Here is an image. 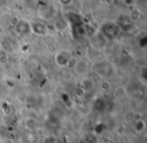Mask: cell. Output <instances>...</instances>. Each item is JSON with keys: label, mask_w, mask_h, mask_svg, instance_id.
Segmentation results:
<instances>
[{"label": "cell", "mask_w": 147, "mask_h": 143, "mask_svg": "<svg viewBox=\"0 0 147 143\" xmlns=\"http://www.w3.org/2000/svg\"><path fill=\"white\" fill-rule=\"evenodd\" d=\"M71 57V53L67 51H61L55 55V63L59 67H65Z\"/></svg>", "instance_id": "1"}, {"label": "cell", "mask_w": 147, "mask_h": 143, "mask_svg": "<svg viewBox=\"0 0 147 143\" xmlns=\"http://www.w3.org/2000/svg\"><path fill=\"white\" fill-rule=\"evenodd\" d=\"M0 63H8V57H7V55H3L0 57Z\"/></svg>", "instance_id": "7"}, {"label": "cell", "mask_w": 147, "mask_h": 143, "mask_svg": "<svg viewBox=\"0 0 147 143\" xmlns=\"http://www.w3.org/2000/svg\"><path fill=\"white\" fill-rule=\"evenodd\" d=\"M102 87H105V88H103L104 90H109V89H110V83L107 82V81H105V82L103 83V86Z\"/></svg>", "instance_id": "8"}, {"label": "cell", "mask_w": 147, "mask_h": 143, "mask_svg": "<svg viewBox=\"0 0 147 143\" xmlns=\"http://www.w3.org/2000/svg\"><path fill=\"white\" fill-rule=\"evenodd\" d=\"M30 30L32 32L36 33V34H45V31H47V28L45 26L42 24V23H34V24H31L30 25Z\"/></svg>", "instance_id": "2"}, {"label": "cell", "mask_w": 147, "mask_h": 143, "mask_svg": "<svg viewBox=\"0 0 147 143\" xmlns=\"http://www.w3.org/2000/svg\"><path fill=\"white\" fill-rule=\"evenodd\" d=\"M140 17V13H139L138 10H133L131 11L130 13V20H133V21H136L139 19Z\"/></svg>", "instance_id": "4"}, {"label": "cell", "mask_w": 147, "mask_h": 143, "mask_svg": "<svg viewBox=\"0 0 147 143\" xmlns=\"http://www.w3.org/2000/svg\"><path fill=\"white\" fill-rule=\"evenodd\" d=\"M1 109H2L3 113H4L5 115H10L11 112H12V107L8 104L3 105V107H1Z\"/></svg>", "instance_id": "5"}, {"label": "cell", "mask_w": 147, "mask_h": 143, "mask_svg": "<svg viewBox=\"0 0 147 143\" xmlns=\"http://www.w3.org/2000/svg\"><path fill=\"white\" fill-rule=\"evenodd\" d=\"M145 129V122L143 120H139L136 122V125H135V130L138 133H141L143 130Z\"/></svg>", "instance_id": "3"}, {"label": "cell", "mask_w": 147, "mask_h": 143, "mask_svg": "<svg viewBox=\"0 0 147 143\" xmlns=\"http://www.w3.org/2000/svg\"><path fill=\"white\" fill-rule=\"evenodd\" d=\"M19 21H20V18H19L18 16H13L12 19H11V21H10V23L13 25V26H16V25L18 24Z\"/></svg>", "instance_id": "6"}]
</instances>
